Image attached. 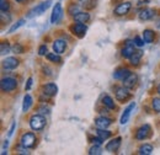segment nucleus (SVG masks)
Returning <instances> with one entry per match:
<instances>
[{
	"label": "nucleus",
	"mask_w": 160,
	"mask_h": 155,
	"mask_svg": "<svg viewBox=\"0 0 160 155\" xmlns=\"http://www.w3.org/2000/svg\"><path fill=\"white\" fill-rule=\"evenodd\" d=\"M30 127L33 129V131H41V129H43L44 127H46V123H47V121H46V117L43 116V115H33V116H31L30 118Z\"/></svg>",
	"instance_id": "nucleus-1"
},
{
	"label": "nucleus",
	"mask_w": 160,
	"mask_h": 155,
	"mask_svg": "<svg viewBox=\"0 0 160 155\" xmlns=\"http://www.w3.org/2000/svg\"><path fill=\"white\" fill-rule=\"evenodd\" d=\"M0 88L4 92H12L18 88V80L11 77L2 78L0 82Z\"/></svg>",
	"instance_id": "nucleus-2"
},
{
	"label": "nucleus",
	"mask_w": 160,
	"mask_h": 155,
	"mask_svg": "<svg viewBox=\"0 0 160 155\" xmlns=\"http://www.w3.org/2000/svg\"><path fill=\"white\" fill-rule=\"evenodd\" d=\"M36 142H37V138L36 134L32 133V132H28V133H23L20 139L21 145L26 147V148H35L36 145Z\"/></svg>",
	"instance_id": "nucleus-3"
},
{
	"label": "nucleus",
	"mask_w": 160,
	"mask_h": 155,
	"mask_svg": "<svg viewBox=\"0 0 160 155\" xmlns=\"http://www.w3.org/2000/svg\"><path fill=\"white\" fill-rule=\"evenodd\" d=\"M115 96H116V100H117V101H120V102H126V101H128V100L131 98L132 95H131V92H129V89L123 85V86L116 88V90H115Z\"/></svg>",
	"instance_id": "nucleus-4"
},
{
	"label": "nucleus",
	"mask_w": 160,
	"mask_h": 155,
	"mask_svg": "<svg viewBox=\"0 0 160 155\" xmlns=\"http://www.w3.org/2000/svg\"><path fill=\"white\" fill-rule=\"evenodd\" d=\"M51 0H47V1H43V2H41L38 4L37 6H35L30 12H28V15H27V18H33V16H37V15H42L49 6H51Z\"/></svg>",
	"instance_id": "nucleus-5"
},
{
	"label": "nucleus",
	"mask_w": 160,
	"mask_h": 155,
	"mask_svg": "<svg viewBox=\"0 0 160 155\" xmlns=\"http://www.w3.org/2000/svg\"><path fill=\"white\" fill-rule=\"evenodd\" d=\"M132 9V4L131 1H124V2H121L120 5H117L113 10V14L116 16H124L129 12V10Z\"/></svg>",
	"instance_id": "nucleus-6"
},
{
	"label": "nucleus",
	"mask_w": 160,
	"mask_h": 155,
	"mask_svg": "<svg viewBox=\"0 0 160 155\" xmlns=\"http://www.w3.org/2000/svg\"><path fill=\"white\" fill-rule=\"evenodd\" d=\"M134 52H136V44H134V39H133V41H127L126 42L124 47L121 51V54H122L123 58L129 59Z\"/></svg>",
	"instance_id": "nucleus-7"
},
{
	"label": "nucleus",
	"mask_w": 160,
	"mask_h": 155,
	"mask_svg": "<svg viewBox=\"0 0 160 155\" xmlns=\"http://www.w3.org/2000/svg\"><path fill=\"white\" fill-rule=\"evenodd\" d=\"M150 134H152V127L149 124H144V126L138 128V131L136 133V139L145 140V139H148L150 137Z\"/></svg>",
	"instance_id": "nucleus-8"
},
{
	"label": "nucleus",
	"mask_w": 160,
	"mask_h": 155,
	"mask_svg": "<svg viewBox=\"0 0 160 155\" xmlns=\"http://www.w3.org/2000/svg\"><path fill=\"white\" fill-rule=\"evenodd\" d=\"M62 18H63V8H62V4L60 2H56L54 8H53V11H52V15H51V22L52 23H58Z\"/></svg>",
	"instance_id": "nucleus-9"
},
{
	"label": "nucleus",
	"mask_w": 160,
	"mask_h": 155,
	"mask_svg": "<svg viewBox=\"0 0 160 155\" xmlns=\"http://www.w3.org/2000/svg\"><path fill=\"white\" fill-rule=\"evenodd\" d=\"M70 30H72V32H73L74 35H77L79 38H82V37L85 36L86 31H88V27L85 26V23L77 22V23H74V25L70 27Z\"/></svg>",
	"instance_id": "nucleus-10"
},
{
	"label": "nucleus",
	"mask_w": 160,
	"mask_h": 155,
	"mask_svg": "<svg viewBox=\"0 0 160 155\" xmlns=\"http://www.w3.org/2000/svg\"><path fill=\"white\" fill-rule=\"evenodd\" d=\"M42 92L48 95V96H56L57 92H58V86L53 82H48V84H44L42 86Z\"/></svg>",
	"instance_id": "nucleus-11"
},
{
	"label": "nucleus",
	"mask_w": 160,
	"mask_h": 155,
	"mask_svg": "<svg viewBox=\"0 0 160 155\" xmlns=\"http://www.w3.org/2000/svg\"><path fill=\"white\" fill-rule=\"evenodd\" d=\"M19 67V60L14 57H8L2 60V68L6 70H14Z\"/></svg>",
	"instance_id": "nucleus-12"
},
{
	"label": "nucleus",
	"mask_w": 160,
	"mask_h": 155,
	"mask_svg": "<svg viewBox=\"0 0 160 155\" xmlns=\"http://www.w3.org/2000/svg\"><path fill=\"white\" fill-rule=\"evenodd\" d=\"M121 142H122V138H121V137H117V138L110 140V142L106 144V150L110 152V153H115V152H117L121 147Z\"/></svg>",
	"instance_id": "nucleus-13"
},
{
	"label": "nucleus",
	"mask_w": 160,
	"mask_h": 155,
	"mask_svg": "<svg viewBox=\"0 0 160 155\" xmlns=\"http://www.w3.org/2000/svg\"><path fill=\"white\" fill-rule=\"evenodd\" d=\"M134 107H136V102H131V103L126 107L124 112L122 113V117H121V124H126V123L129 121L131 113H132V111L134 110Z\"/></svg>",
	"instance_id": "nucleus-14"
},
{
	"label": "nucleus",
	"mask_w": 160,
	"mask_h": 155,
	"mask_svg": "<svg viewBox=\"0 0 160 155\" xmlns=\"http://www.w3.org/2000/svg\"><path fill=\"white\" fill-rule=\"evenodd\" d=\"M137 82H138V77L134 73H131L128 77L123 80V85L126 88H128V89H133L137 85Z\"/></svg>",
	"instance_id": "nucleus-15"
},
{
	"label": "nucleus",
	"mask_w": 160,
	"mask_h": 155,
	"mask_svg": "<svg viewBox=\"0 0 160 155\" xmlns=\"http://www.w3.org/2000/svg\"><path fill=\"white\" fill-rule=\"evenodd\" d=\"M131 73H132V72H131L129 69H127V68H118V69L115 70L113 78H115L116 80H122V81H123Z\"/></svg>",
	"instance_id": "nucleus-16"
},
{
	"label": "nucleus",
	"mask_w": 160,
	"mask_h": 155,
	"mask_svg": "<svg viewBox=\"0 0 160 155\" xmlns=\"http://www.w3.org/2000/svg\"><path fill=\"white\" fill-rule=\"evenodd\" d=\"M111 123H112V119H110V118L105 116H100L95 118V126L98 128H107L108 126H111Z\"/></svg>",
	"instance_id": "nucleus-17"
},
{
	"label": "nucleus",
	"mask_w": 160,
	"mask_h": 155,
	"mask_svg": "<svg viewBox=\"0 0 160 155\" xmlns=\"http://www.w3.org/2000/svg\"><path fill=\"white\" fill-rule=\"evenodd\" d=\"M154 16H155V10L149 9V8L143 9V10L139 12V20L140 21H148V20L153 19Z\"/></svg>",
	"instance_id": "nucleus-18"
},
{
	"label": "nucleus",
	"mask_w": 160,
	"mask_h": 155,
	"mask_svg": "<svg viewBox=\"0 0 160 155\" xmlns=\"http://www.w3.org/2000/svg\"><path fill=\"white\" fill-rule=\"evenodd\" d=\"M67 49V42L63 41V39H56L53 42V51L58 54L64 53V51Z\"/></svg>",
	"instance_id": "nucleus-19"
},
{
	"label": "nucleus",
	"mask_w": 160,
	"mask_h": 155,
	"mask_svg": "<svg viewBox=\"0 0 160 155\" xmlns=\"http://www.w3.org/2000/svg\"><path fill=\"white\" fill-rule=\"evenodd\" d=\"M75 22H81V23H86L89 20H90V14L89 12H78L77 15L73 16Z\"/></svg>",
	"instance_id": "nucleus-20"
},
{
	"label": "nucleus",
	"mask_w": 160,
	"mask_h": 155,
	"mask_svg": "<svg viewBox=\"0 0 160 155\" xmlns=\"http://www.w3.org/2000/svg\"><path fill=\"white\" fill-rule=\"evenodd\" d=\"M102 105L105 107H107L108 110H115L116 108V105H115L113 98L111 96H108V95H105V96L102 97Z\"/></svg>",
	"instance_id": "nucleus-21"
},
{
	"label": "nucleus",
	"mask_w": 160,
	"mask_h": 155,
	"mask_svg": "<svg viewBox=\"0 0 160 155\" xmlns=\"http://www.w3.org/2000/svg\"><path fill=\"white\" fill-rule=\"evenodd\" d=\"M142 57H143V52H142L140 49L136 51V52L131 56V58H129L131 64H132V65H138V64H139V62H140V59H142Z\"/></svg>",
	"instance_id": "nucleus-22"
},
{
	"label": "nucleus",
	"mask_w": 160,
	"mask_h": 155,
	"mask_svg": "<svg viewBox=\"0 0 160 155\" xmlns=\"http://www.w3.org/2000/svg\"><path fill=\"white\" fill-rule=\"evenodd\" d=\"M32 102H33V100H32L31 95H28V94L25 95L23 102H22V112H27L30 110V107L32 106Z\"/></svg>",
	"instance_id": "nucleus-23"
},
{
	"label": "nucleus",
	"mask_w": 160,
	"mask_h": 155,
	"mask_svg": "<svg viewBox=\"0 0 160 155\" xmlns=\"http://www.w3.org/2000/svg\"><path fill=\"white\" fill-rule=\"evenodd\" d=\"M153 153V145L150 144H143L138 149V154L140 155H150Z\"/></svg>",
	"instance_id": "nucleus-24"
},
{
	"label": "nucleus",
	"mask_w": 160,
	"mask_h": 155,
	"mask_svg": "<svg viewBox=\"0 0 160 155\" xmlns=\"http://www.w3.org/2000/svg\"><path fill=\"white\" fill-rule=\"evenodd\" d=\"M154 37H155L154 31H152L149 28L144 30V32H143V39L145 41V43H152L154 41Z\"/></svg>",
	"instance_id": "nucleus-25"
},
{
	"label": "nucleus",
	"mask_w": 160,
	"mask_h": 155,
	"mask_svg": "<svg viewBox=\"0 0 160 155\" xmlns=\"http://www.w3.org/2000/svg\"><path fill=\"white\" fill-rule=\"evenodd\" d=\"M11 49H12V48H10V44H9L8 41H2V42L0 43V54H1V56L9 54Z\"/></svg>",
	"instance_id": "nucleus-26"
},
{
	"label": "nucleus",
	"mask_w": 160,
	"mask_h": 155,
	"mask_svg": "<svg viewBox=\"0 0 160 155\" xmlns=\"http://www.w3.org/2000/svg\"><path fill=\"white\" fill-rule=\"evenodd\" d=\"M96 133H98V136L102 138L103 140H106V139H108L110 137H111V132L110 131H107L106 128H98V131H96Z\"/></svg>",
	"instance_id": "nucleus-27"
},
{
	"label": "nucleus",
	"mask_w": 160,
	"mask_h": 155,
	"mask_svg": "<svg viewBox=\"0 0 160 155\" xmlns=\"http://www.w3.org/2000/svg\"><path fill=\"white\" fill-rule=\"evenodd\" d=\"M46 58L48 59L49 62H53V63H60L62 62V58H60V54L58 53H47L46 54Z\"/></svg>",
	"instance_id": "nucleus-28"
},
{
	"label": "nucleus",
	"mask_w": 160,
	"mask_h": 155,
	"mask_svg": "<svg viewBox=\"0 0 160 155\" xmlns=\"http://www.w3.org/2000/svg\"><path fill=\"white\" fill-rule=\"evenodd\" d=\"M78 12H80L79 5H77V4H70L69 8H68V14L72 15V16H74V15H77Z\"/></svg>",
	"instance_id": "nucleus-29"
},
{
	"label": "nucleus",
	"mask_w": 160,
	"mask_h": 155,
	"mask_svg": "<svg viewBox=\"0 0 160 155\" xmlns=\"http://www.w3.org/2000/svg\"><path fill=\"white\" fill-rule=\"evenodd\" d=\"M89 154L90 155H100V154H102V149H101L100 145L94 144V145L89 149Z\"/></svg>",
	"instance_id": "nucleus-30"
},
{
	"label": "nucleus",
	"mask_w": 160,
	"mask_h": 155,
	"mask_svg": "<svg viewBox=\"0 0 160 155\" xmlns=\"http://www.w3.org/2000/svg\"><path fill=\"white\" fill-rule=\"evenodd\" d=\"M0 19H1V23H9L11 21V15L8 11H1Z\"/></svg>",
	"instance_id": "nucleus-31"
},
{
	"label": "nucleus",
	"mask_w": 160,
	"mask_h": 155,
	"mask_svg": "<svg viewBox=\"0 0 160 155\" xmlns=\"http://www.w3.org/2000/svg\"><path fill=\"white\" fill-rule=\"evenodd\" d=\"M152 107L153 110L157 112V113H160V97H154L153 101H152Z\"/></svg>",
	"instance_id": "nucleus-32"
},
{
	"label": "nucleus",
	"mask_w": 160,
	"mask_h": 155,
	"mask_svg": "<svg viewBox=\"0 0 160 155\" xmlns=\"http://www.w3.org/2000/svg\"><path fill=\"white\" fill-rule=\"evenodd\" d=\"M23 23H25V19L19 20V21H18L16 23H14V25H12V26L10 27V30H9L8 32H9V33H14V32H15V31H16V30H18L19 27H21V26H22Z\"/></svg>",
	"instance_id": "nucleus-33"
},
{
	"label": "nucleus",
	"mask_w": 160,
	"mask_h": 155,
	"mask_svg": "<svg viewBox=\"0 0 160 155\" xmlns=\"http://www.w3.org/2000/svg\"><path fill=\"white\" fill-rule=\"evenodd\" d=\"M82 6L85 9H88V10H91V9H94L96 6V0H84Z\"/></svg>",
	"instance_id": "nucleus-34"
},
{
	"label": "nucleus",
	"mask_w": 160,
	"mask_h": 155,
	"mask_svg": "<svg viewBox=\"0 0 160 155\" xmlns=\"http://www.w3.org/2000/svg\"><path fill=\"white\" fill-rule=\"evenodd\" d=\"M10 9V4L8 0H0V10L1 11H9Z\"/></svg>",
	"instance_id": "nucleus-35"
},
{
	"label": "nucleus",
	"mask_w": 160,
	"mask_h": 155,
	"mask_svg": "<svg viewBox=\"0 0 160 155\" xmlns=\"http://www.w3.org/2000/svg\"><path fill=\"white\" fill-rule=\"evenodd\" d=\"M12 52L14 53H18V54H22L23 53V47L21 46L20 43H15L12 46Z\"/></svg>",
	"instance_id": "nucleus-36"
},
{
	"label": "nucleus",
	"mask_w": 160,
	"mask_h": 155,
	"mask_svg": "<svg viewBox=\"0 0 160 155\" xmlns=\"http://www.w3.org/2000/svg\"><path fill=\"white\" fill-rule=\"evenodd\" d=\"M134 44H136V47L142 48V47L145 44V41H144L143 38H140L139 36H137V37H134Z\"/></svg>",
	"instance_id": "nucleus-37"
},
{
	"label": "nucleus",
	"mask_w": 160,
	"mask_h": 155,
	"mask_svg": "<svg viewBox=\"0 0 160 155\" xmlns=\"http://www.w3.org/2000/svg\"><path fill=\"white\" fill-rule=\"evenodd\" d=\"M16 150H18V153H19V154H30V152L27 150V148H26V147H23V145L18 147V148H16Z\"/></svg>",
	"instance_id": "nucleus-38"
},
{
	"label": "nucleus",
	"mask_w": 160,
	"mask_h": 155,
	"mask_svg": "<svg viewBox=\"0 0 160 155\" xmlns=\"http://www.w3.org/2000/svg\"><path fill=\"white\" fill-rule=\"evenodd\" d=\"M38 113H41V115H48L49 113V108L46 107V106H41L40 108H38Z\"/></svg>",
	"instance_id": "nucleus-39"
},
{
	"label": "nucleus",
	"mask_w": 160,
	"mask_h": 155,
	"mask_svg": "<svg viewBox=\"0 0 160 155\" xmlns=\"http://www.w3.org/2000/svg\"><path fill=\"white\" fill-rule=\"evenodd\" d=\"M47 53V46L46 44H42L40 48H38V54L40 56H46Z\"/></svg>",
	"instance_id": "nucleus-40"
},
{
	"label": "nucleus",
	"mask_w": 160,
	"mask_h": 155,
	"mask_svg": "<svg viewBox=\"0 0 160 155\" xmlns=\"http://www.w3.org/2000/svg\"><path fill=\"white\" fill-rule=\"evenodd\" d=\"M90 140H91V143H92V144H98V145H101V144H102V142H103V139L100 138L99 136H98V138H91Z\"/></svg>",
	"instance_id": "nucleus-41"
},
{
	"label": "nucleus",
	"mask_w": 160,
	"mask_h": 155,
	"mask_svg": "<svg viewBox=\"0 0 160 155\" xmlns=\"http://www.w3.org/2000/svg\"><path fill=\"white\" fill-rule=\"evenodd\" d=\"M32 78H28L27 79V82H26V86H25V90H30L31 89V86H32Z\"/></svg>",
	"instance_id": "nucleus-42"
},
{
	"label": "nucleus",
	"mask_w": 160,
	"mask_h": 155,
	"mask_svg": "<svg viewBox=\"0 0 160 155\" xmlns=\"http://www.w3.org/2000/svg\"><path fill=\"white\" fill-rule=\"evenodd\" d=\"M15 127H16V123L12 122V124H11V127H10V129H9V133H8V136L9 137L12 136V133H14V131H15Z\"/></svg>",
	"instance_id": "nucleus-43"
},
{
	"label": "nucleus",
	"mask_w": 160,
	"mask_h": 155,
	"mask_svg": "<svg viewBox=\"0 0 160 155\" xmlns=\"http://www.w3.org/2000/svg\"><path fill=\"white\" fill-rule=\"evenodd\" d=\"M150 1L149 0H140L139 2H138V6H143V5H147V4H149Z\"/></svg>",
	"instance_id": "nucleus-44"
},
{
	"label": "nucleus",
	"mask_w": 160,
	"mask_h": 155,
	"mask_svg": "<svg viewBox=\"0 0 160 155\" xmlns=\"http://www.w3.org/2000/svg\"><path fill=\"white\" fill-rule=\"evenodd\" d=\"M14 1H16V2H25L26 0H14Z\"/></svg>",
	"instance_id": "nucleus-45"
},
{
	"label": "nucleus",
	"mask_w": 160,
	"mask_h": 155,
	"mask_svg": "<svg viewBox=\"0 0 160 155\" xmlns=\"http://www.w3.org/2000/svg\"><path fill=\"white\" fill-rule=\"evenodd\" d=\"M157 90H158V94L160 95V84L158 85V89H157Z\"/></svg>",
	"instance_id": "nucleus-46"
},
{
	"label": "nucleus",
	"mask_w": 160,
	"mask_h": 155,
	"mask_svg": "<svg viewBox=\"0 0 160 155\" xmlns=\"http://www.w3.org/2000/svg\"><path fill=\"white\" fill-rule=\"evenodd\" d=\"M79 1H84V0H79Z\"/></svg>",
	"instance_id": "nucleus-47"
}]
</instances>
